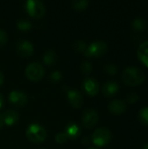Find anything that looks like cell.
<instances>
[{
    "mask_svg": "<svg viewBox=\"0 0 148 149\" xmlns=\"http://www.w3.org/2000/svg\"><path fill=\"white\" fill-rule=\"evenodd\" d=\"M9 100L10 102L17 107H21L26 105L27 103V96L25 93L20 91H12L9 94Z\"/></svg>",
    "mask_w": 148,
    "mask_h": 149,
    "instance_id": "obj_8",
    "label": "cell"
},
{
    "mask_svg": "<svg viewBox=\"0 0 148 149\" xmlns=\"http://www.w3.org/2000/svg\"><path fill=\"white\" fill-rule=\"evenodd\" d=\"M120 89V86L119 84L116 82V81H113V80H110V81H106L104 85H103V87H102V92H103V94L106 97H110V96H113L114 95L115 93H118Z\"/></svg>",
    "mask_w": 148,
    "mask_h": 149,
    "instance_id": "obj_13",
    "label": "cell"
},
{
    "mask_svg": "<svg viewBox=\"0 0 148 149\" xmlns=\"http://www.w3.org/2000/svg\"><path fill=\"white\" fill-rule=\"evenodd\" d=\"M17 51L22 57H30L34 51L32 44L28 40H19L17 44Z\"/></svg>",
    "mask_w": 148,
    "mask_h": 149,
    "instance_id": "obj_11",
    "label": "cell"
},
{
    "mask_svg": "<svg viewBox=\"0 0 148 149\" xmlns=\"http://www.w3.org/2000/svg\"><path fill=\"white\" fill-rule=\"evenodd\" d=\"M3 123L7 126H12L15 123L17 122L18 120V114L17 112L13 111V110H8L5 111L3 114Z\"/></svg>",
    "mask_w": 148,
    "mask_h": 149,
    "instance_id": "obj_16",
    "label": "cell"
},
{
    "mask_svg": "<svg viewBox=\"0 0 148 149\" xmlns=\"http://www.w3.org/2000/svg\"><path fill=\"white\" fill-rule=\"evenodd\" d=\"M112 139V134L107 128H98L92 134V141L97 147H104L107 145Z\"/></svg>",
    "mask_w": 148,
    "mask_h": 149,
    "instance_id": "obj_4",
    "label": "cell"
},
{
    "mask_svg": "<svg viewBox=\"0 0 148 149\" xmlns=\"http://www.w3.org/2000/svg\"><path fill=\"white\" fill-rule=\"evenodd\" d=\"M55 139H56V141H57L58 143L63 144V143H65V142L67 141L68 137H67V135L65 134V132H60V133H58V134L56 135Z\"/></svg>",
    "mask_w": 148,
    "mask_h": 149,
    "instance_id": "obj_25",
    "label": "cell"
},
{
    "mask_svg": "<svg viewBox=\"0 0 148 149\" xmlns=\"http://www.w3.org/2000/svg\"><path fill=\"white\" fill-rule=\"evenodd\" d=\"M87 46L86 44L85 43V41L83 40H78L75 42L74 45V49L78 52H85V51L86 50Z\"/></svg>",
    "mask_w": 148,
    "mask_h": 149,
    "instance_id": "obj_22",
    "label": "cell"
},
{
    "mask_svg": "<svg viewBox=\"0 0 148 149\" xmlns=\"http://www.w3.org/2000/svg\"><path fill=\"white\" fill-rule=\"evenodd\" d=\"M25 75L26 77L32 81L40 80L44 75V69L42 65L39 63H31L25 68Z\"/></svg>",
    "mask_w": 148,
    "mask_h": 149,
    "instance_id": "obj_6",
    "label": "cell"
},
{
    "mask_svg": "<svg viewBox=\"0 0 148 149\" xmlns=\"http://www.w3.org/2000/svg\"><path fill=\"white\" fill-rule=\"evenodd\" d=\"M99 120V114L94 109H87L82 115V124L86 128H92Z\"/></svg>",
    "mask_w": 148,
    "mask_h": 149,
    "instance_id": "obj_7",
    "label": "cell"
},
{
    "mask_svg": "<svg viewBox=\"0 0 148 149\" xmlns=\"http://www.w3.org/2000/svg\"><path fill=\"white\" fill-rule=\"evenodd\" d=\"M142 149H148V142H147V143H146V144H145V145L143 146Z\"/></svg>",
    "mask_w": 148,
    "mask_h": 149,
    "instance_id": "obj_33",
    "label": "cell"
},
{
    "mask_svg": "<svg viewBox=\"0 0 148 149\" xmlns=\"http://www.w3.org/2000/svg\"><path fill=\"white\" fill-rule=\"evenodd\" d=\"M3 104H4V99H3V96L0 93V109L3 107Z\"/></svg>",
    "mask_w": 148,
    "mask_h": 149,
    "instance_id": "obj_29",
    "label": "cell"
},
{
    "mask_svg": "<svg viewBox=\"0 0 148 149\" xmlns=\"http://www.w3.org/2000/svg\"><path fill=\"white\" fill-rule=\"evenodd\" d=\"M107 45L105 41L96 40L87 46L84 54L86 57H100L107 52Z\"/></svg>",
    "mask_w": 148,
    "mask_h": 149,
    "instance_id": "obj_3",
    "label": "cell"
},
{
    "mask_svg": "<svg viewBox=\"0 0 148 149\" xmlns=\"http://www.w3.org/2000/svg\"><path fill=\"white\" fill-rule=\"evenodd\" d=\"M137 55L143 65L148 67V39L140 45L138 47Z\"/></svg>",
    "mask_w": 148,
    "mask_h": 149,
    "instance_id": "obj_14",
    "label": "cell"
},
{
    "mask_svg": "<svg viewBox=\"0 0 148 149\" xmlns=\"http://www.w3.org/2000/svg\"><path fill=\"white\" fill-rule=\"evenodd\" d=\"M83 88L87 94L91 96H95L99 92V84L94 79L86 78L83 81Z\"/></svg>",
    "mask_w": 148,
    "mask_h": 149,
    "instance_id": "obj_9",
    "label": "cell"
},
{
    "mask_svg": "<svg viewBox=\"0 0 148 149\" xmlns=\"http://www.w3.org/2000/svg\"><path fill=\"white\" fill-rule=\"evenodd\" d=\"M88 149H98V148H90Z\"/></svg>",
    "mask_w": 148,
    "mask_h": 149,
    "instance_id": "obj_34",
    "label": "cell"
},
{
    "mask_svg": "<svg viewBox=\"0 0 148 149\" xmlns=\"http://www.w3.org/2000/svg\"><path fill=\"white\" fill-rule=\"evenodd\" d=\"M81 71L85 74L90 73L92 71V65L89 61H84L81 65Z\"/></svg>",
    "mask_w": 148,
    "mask_h": 149,
    "instance_id": "obj_23",
    "label": "cell"
},
{
    "mask_svg": "<svg viewBox=\"0 0 148 149\" xmlns=\"http://www.w3.org/2000/svg\"><path fill=\"white\" fill-rule=\"evenodd\" d=\"M25 9L31 17L39 18L45 13V7L43 2L39 0H28L25 3Z\"/></svg>",
    "mask_w": 148,
    "mask_h": 149,
    "instance_id": "obj_5",
    "label": "cell"
},
{
    "mask_svg": "<svg viewBox=\"0 0 148 149\" xmlns=\"http://www.w3.org/2000/svg\"><path fill=\"white\" fill-rule=\"evenodd\" d=\"M108 109L113 114H122L125 113L126 109V105L123 100H113L109 105H108Z\"/></svg>",
    "mask_w": 148,
    "mask_h": 149,
    "instance_id": "obj_12",
    "label": "cell"
},
{
    "mask_svg": "<svg viewBox=\"0 0 148 149\" xmlns=\"http://www.w3.org/2000/svg\"><path fill=\"white\" fill-rule=\"evenodd\" d=\"M3 72L0 71V86L3 84Z\"/></svg>",
    "mask_w": 148,
    "mask_h": 149,
    "instance_id": "obj_31",
    "label": "cell"
},
{
    "mask_svg": "<svg viewBox=\"0 0 148 149\" xmlns=\"http://www.w3.org/2000/svg\"><path fill=\"white\" fill-rule=\"evenodd\" d=\"M105 71L110 75H115L118 72V67L113 64H109L105 66Z\"/></svg>",
    "mask_w": 148,
    "mask_h": 149,
    "instance_id": "obj_24",
    "label": "cell"
},
{
    "mask_svg": "<svg viewBox=\"0 0 148 149\" xmlns=\"http://www.w3.org/2000/svg\"><path fill=\"white\" fill-rule=\"evenodd\" d=\"M67 99H68V102L70 103V105L75 108H79L83 106V103H84L83 96L79 91L75 89H72L68 91Z\"/></svg>",
    "mask_w": 148,
    "mask_h": 149,
    "instance_id": "obj_10",
    "label": "cell"
},
{
    "mask_svg": "<svg viewBox=\"0 0 148 149\" xmlns=\"http://www.w3.org/2000/svg\"><path fill=\"white\" fill-rule=\"evenodd\" d=\"M145 79V72L140 68L136 66H128L125 68L122 72V80L127 86H140L144 83Z\"/></svg>",
    "mask_w": 148,
    "mask_h": 149,
    "instance_id": "obj_1",
    "label": "cell"
},
{
    "mask_svg": "<svg viewBox=\"0 0 148 149\" xmlns=\"http://www.w3.org/2000/svg\"><path fill=\"white\" fill-rule=\"evenodd\" d=\"M126 100L129 104H134L139 100V95L136 93H130L126 97Z\"/></svg>",
    "mask_w": 148,
    "mask_h": 149,
    "instance_id": "obj_26",
    "label": "cell"
},
{
    "mask_svg": "<svg viewBox=\"0 0 148 149\" xmlns=\"http://www.w3.org/2000/svg\"><path fill=\"white\" fill-rule=\"evenodd\" d=\"M3 125H4V123H3V116H2V114L0 113V128H2Z\"/></svg>",
    "mask_w": 148,
    "mask_h": 149,
    "instance_id": "obj_30",
    "label": "cell"
},
{
    "mask_svg": "<svg viewBox=\"0 0 148 149\" xmlns=\"http://www.w3.org/2000/svg\"><path fill=\"white\" fill-rule=\"evenodd\" d=\"M40 149H44V148H40Z\"/></svg>",
    "mask_w": 148,
    "mask_h": 149,
    "instance_id": "obj_35",
    "label": "cell"
},
{
    "mask_svg": "<svg viewBox=\"0 0 148 149\" xmlns=\"http://www.w3.org/2000/svg\"><path fill=\"white\" fill-rule=\"evenodd\" d=\"M139 119L142 124L148 126V107H142L140 110Z\"/></svg>",
    "mask_w": 148,
    "mask_h": 149,
    "instance_id": "obj_21",
    "label": "cell"
},
{
    "mask_svg": "<svg viewBox=\"0 0 148 149\" xmlns=\"http://www.w3.org/2000/svg\"><path fill=\"white\" fill-rule=\"evenodd\" d=\"M17 28L20 31H30L31 29L32 24H31V23L29 20L23 18V19H19L17 21Z\"/></svg>",
    "mask_w": 148,
    "mask_h": 149,
    "instance_id": "obj_20",
    "label": "cell"
},
{
    "mask_svg": "<svg viewBox=\"0 0 148 149\" xmlns=\"http://www.w3.org/2000/svg\"><path fill=\"white\" fill-rule=\"evenodd\" d=\"M82 142H83V144H85V145H87V144L89 143V139H88L87 137H85V138H84V139H83Z\"/></svg>",
    "mask_w": 148,
    "mask_h": 149,
    "instance_id": "obj_32",
    "label": "cell"
},
{
    "mask_svg": "<svg viewBox=\"0 0 148 149\" xmlns=\"http://www.w3.org/2000/svg\"><path fill=\"white\" fill-rule=\"evenodd\" d=\"M65 133L67 135L68 140H75L79 137L81 130L79 125H77L76 123H69L65 127Z\"/></svg>",
    "mask_w": 148,
    "mask_h": 149,
    "instance_id": "obj_15",
    "label": "cell"
},
{
    "mask_svg": "<svg viewBox=\"0 0 148 149\" xmlns=\"http://www.w3.org/2000/svg\"><path fill=\"white\" fill-rule=\"evenodd\" d=\"M132 27L136 31H142L147 27V22L142 17H136L132 21Z\"/></svg>",
    "mask_w": 148,
    "mask_h": 149,
    "instance_id": "obj_17",
    "label": "cell"
},
{
    "mask_svg": "<svg viewBox=\"0 0 148 149\" xmlns=\"http://www.w3.org/2000/svg\"><path fill=\"white\" fill-rule=\"evenodd\" d=\"M71 5L77 10H84L88 7L89 2L87 0H75L72 2Z\"/></svg>",
    "mask_w": 148,
    "mask_h": 149,
    "instance_id": "obj_19",
    "label": "cell"
},
{
    "mask_svg": "<svg viewBox=\"0 0 148 149\" xmlns=\"http://www.w3.org/2000/svg\"><path fill=\"white\" fill-rule=\"evenodd\" d=\"M8 40V35L5 31L0 29V45H3L6 44Z\"/></svg>",
    "mask_w": 148,
    "mask_h": 149,
    "instance_id": "obj_27",
    "label": "cell"
},
{
    "mask_svg": "<svg viewBox=\"0 0 148 149\" xmlns=\"http://www.w3.org/2000/svg\"><path fill=\"white\" fill-rule=\"evenodd\" d=\"M61 73H60V72H58V71H55V72H53L52 73H51V79L53 80V81H58L60 79H61Z\"/></svg>",
    "mask_w": 148,
    "mask_h": 149,
    "instance_id": "obj_28",
    "label": "cell"
},
{
    "mask_svg": "<svg viewBox=\"0 0 148 149\" xmlns=\"http://www.w3.org/2000/svg\"><path fill=\"white\" fill-rule=\"evenodd\" d=\"M43 60L44 62L45 65H52L55 64L56 60H57V56L56 53L53 51H48L44 53V57H43Z\"/></svg>",
    "mask_w": 148,
    "mask_h": 149,
    "instance_id": "obj_18",
    "label": "cell"
},
{
    "mask_svg": "<svg viewBox=\"0 0 148 149\" xmlns=\"http://www.w3.org/2000/svg\"><path fill=\"white\" fill-rule=\"evenodd\" d=\"M25 134H26L27 139L31 142L36 143V144H39V143L44 142L46 139V136H47L46 130L44 129V127L39 124H37V123L31 124L27 127Z\"/></svg>",
    "mask_w": 148,
    "mask_h": 149,
    "instance_id": "obj_2",
    "label": "cell"
}]
</instances>
